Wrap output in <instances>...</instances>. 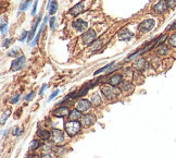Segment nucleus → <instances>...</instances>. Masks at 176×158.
Segmentation results:
<instances>
[{
	"mask_svg": "<svg viewBox=\"0 0 176 158\" xmlns=\"http://www.w3.org/2000/svg\"><path fill=\"white\" fill-rule=\"evenodd\" d=\"M65 132L68 133V136H75L76 134L81 131L82 129V126L78 121H68V122L65 123Z\"/></svg>",
	"mask_w": 176,
	"mask_h": 158,
	"instance_id": "obj_1",
	"label": "nucleus"
},
{
	"mask_svg": "<svg viewBox=\"0 0 176 158\" xmlns=\"http://www.w3.org/2000/svg\"><path fill=\"white\" fill-rule=\"evenodd\" d=\"M155 21L153 19H146V20H144L138 25V29H139L140 33L146 34V33L152 31V29H155Z\"/></svg>",
	"mask_w": 176,
	"mask_h": 158,
	"instance_id": "obj_2",
	"label": "nucleus"
},
{
	"mask_svg": "<svg viewBox=\"0 0 176 158\" xmlns=\"http://www.w3.org/2000/svg\"><path fill=\"white\" fill-rule=\"evenodd\" d=\"M169 9V4L167 0H158L153 6H152V11L157 14H163L165 13Z\"/></svg>",
	"mask_w": 176,
	"mask_h": 158,
	"instance_id": "obj_3",
	"label": "nucleus"
},
{
	"mask_svg": "<svg viewBox=\"0 0 176 158\" xmlns=\"http://www.w3.org/2000/svg\"><path fill=\"white\" fill-rule=\"evenodd\" d=\"M96 40H97L96 32L91 29H87L86 32L82 35V40H83V43L85 44V45H90V44H93Z\"/></svg>",
	"mask_w": 176,
	"mask_h": 158,
	"instance_id": "obj_4",
	"label": "nucleus"
},
{
	"mask_svg": "<svg viewBox=\"0 0 176 158\" xmlns=\"http://www.w3.org/2000/svg\"><path fill=\"white\" fill-rule=\"evenodd\" d=\"M24 63H25V57H24V56L18 57L16 59H14V60L12 61V63H11L10 71H19L20 69L23 68Z\"/></svg>",
	"mask_w": 176,
	"mask_h": 158,
	"instance_id": "obj_5",
	"label": "nucleus"
},
{
	"mask_svg": "<svg viewBox=\"0 0 176 158\" xmlns=\"http://www.w3.org/2000/svg\"><path fill=\"white\" fill-rule=\"evenodd\" d=\"M133 67H134V69H135L137 72H143V71H145V70L147 69L148 63H147V61L145 60L144 58H138L137 60H135Z\"/></svg>",
	"mask_w": 176,
	"mask_h": 158,
	"instance_id": "obj_6",
	"label": "nucleus"
},
{
	"mask_svg": "<svg viewBox=\"0 0 176 158\" xmlns=\"http://www.w3.org/2000/svg\"><path fill=\"white\" fill-rule=\"evenodd\" d=\"M91 101H87V99H81V101L76 104V109L77 110H79V111H87L88 109H89L90 107H91Z\"/></svg>",
	"mask_w": 176,
	"mask_h": 158,
	"instance_id": "obj_7",
	"label": "nucleus"
},
{
	"mask_svg": "<svg viewBox=\"0 0 176 158\" xmlns=\"http://www.w3.org/2000/svg\"><path fill=\"white\" fill-rule=\"evenodd\" d=\"M113 87L114 86L105 85V86H103L102 88H101V93L103 94L107 98H109V99H110V98H113V97H115V90Z\"/></svg>",
	"mask_w": 176,
	"mask_h": 158,
	"instance_id": "obj_8",
	"label": "nucleus"
},
{
	"mask_svg": "<svg viewBox=\"0 0 176 158\" xmlns=\"http://www.w3.org/2000/svg\"><path fill=\"white\" fill-rule=\"evenodd\" d=\"M72 26L76 29V31H78V32H84V31L87 29V23L84 21V20L77 19L76 21H74L72 23Z\"/></svg>",
	"mask_w": 176,
	"mask_h": 158,
	"instance_id": "obj_9",
	"label": "nucleus"
},
{
	"mask_svg": "<svg viewBox=\"0 0 176 158\" xmlns=\"http://www.w3.org/2000/svg\"><path fill=\"white\" fill-rule=\"evenodd\" d=\"M95 122H96V117L93 115H91V113H87V115H85L83 118H82V123H83L86 128L93 126Z\"/></svg>",
	"mask_w": 176,
	"mask_h": 158,
	"instance_id": "obj_10",
	"label": "nucleus"
},
{
	"mask_svg": "<svg viewBox=\"0 0 176 158\" xmlns=\"http://www.w3.org/2000/svg\"><path fill=\"white\" fill-rule=\"evenodd\" d=\"M41 19H43V14L40 13V14L37 17L36 21H35V23H34V25H33L32 29H31V32H29V37H27L29 42H31V40L34 38V36H35V33H36V29H37V27H38V25H39V23H40V21H41Z\"/></svg>",
	"mask_w": 176,
	"mask_h": 158,
	"instance_id": "obj_11",
	"label": "nucleus"
},
{
	"mask_svg": "<svg viewBox=\"0 0 176 158\" xmlns=\"http://www.w3.org/2000/svg\"><path fill=\"white\" fill-rule=\"evenodd\" d=\"M134 37L133 33H130L128 29H123L118 34V40L121 42H125V40H130Z\"/></svg>",
	"mask_w": 176,
	"mask_h": 158,
	"instance_id": "obj_12",
	"label": "nucleus"
},
{
	"mask_svg": "<svg viewBox=\"0 0 176 158\" xmlns=\"http://www.w3.org/2000/svg\"><path fill=\"white\" fill-rule=\"evenodd\" d=\"M52 141L54 143H61L64 141V134L62 131L58 129H53L52 130Z\"/></svg>",
	"mask_w": 176,
	"mask_h": 158,
	"instance_id": "obj_13",
	"label": "nucleus"
},
{
	"mask_svg": "<svg viewBox=\"0 0 176 158\" xmlns=\"http://www.w3.org/2000/svg\"><path fill=\"white\" fill-rule=\"evenodd\" d=\"M70 110H68V107H59L57 108L53 111V115L56 117H59V118H62V117H65V116L70 115Z\"/></svg>",
	"mask_w": 176,
	"mask_h": 158,
	"instance_id": "obj_14",
	"label": "nucleus"
},
{
	"mask_svg": "<svg viewBox=\"0 0 176 158\" xmlns=\"http://www.w3.org/2000/svg\"><path fill=\"white\" fill-rule=\"evenodd\" d=\"M84 11V4L83 2H78L77 4H75L73 8H71V10L68 11L70 12V14H72V15H78L79 13H82Z\"/></svg>",
	"mask_w": 176,
	"mask_h": 158,
	"instance_id": "obj_15",
	"label": "nucleus"
},
{
	"mask_svg": "<svg viewBox=\"0 0 176 158\" xmlns=\"http://www.w3.org/2000/svg\"><path fill=\"white\" fill-rule=\"evenodd\" d=\"M155 52H157L158 56H166L170 52V46L169 45H165V44L160 45L159 47H157Z\"/></svg>",
	"mask_w": 176,
	"mask_h": 158,
	"instance_id": "obj_16",
	"label": "nucleus"
},
{
	"mask_svg": "<svg viewBox=\"0 0 176 158\" xmlns=\"http://www.w3.org/2000/svg\"><path fill=\"white\" fill-rule=\"evenodd\" d=\"M122 79H123V76L121 75V74H115V75H113L111 79H110L109 84H110L111 86H118V85H120V84L122 83Z\"/></svg>",
	"mask_w": 176,
	"mask_h": 158,
	"instance_id": "obj_17",
	"label": "nucleus"
},
{
	"mask_svg": "<svg viewBox=\"0 0 176 158\" xmlns=\"http://www.w3.org/2000/svg\"><path fill=\"white\" fill-rule=\"evenodd\" d=\"M82 111H79L77 109H74L72 111L70 112V115H68V119H70V121H78L81 118H83L82 117Z\"/></svg>",
	"mask_w": 176,
	"mask_h": 158,
	"instance_id": "obj_18",
	"label": "nucleus"
},
{
	"mask_svg": "<svg viewBox=\"0 0 176 158\" xmlns=\"http://www.w3.org/2000/svg\"><path fill=\"white\" fill-rule=\"evenodd\" d=\"M121 90H122V92H124V93H126V94H130V93H132L133 92V90H134V86L130 84V82H124V83H122L121 84Z\"/></svg>",
	"mask_w": 176,
	"mask_h": 158,
	"instance_id": "obj_19",
	"label": "nucleus"
},
{
	"mask_svg": "<svg viewBox=\"0 0 176 158\" xmlns=\"http://www.w3.org/2000/svg\"><path fill=\"white\" fill-rule=\"evenodd\" d=\"M37 135L43 141H47L50 137V132H49V131H46V130H38V131H37Z\"/></svg>",
	"mask_w": 176,
	"mask_h": 158,
	"instance_id": "obj_20",
	"label": "nucleus"
},
{
	"mask_svg": "<svg viewBox=\"0 0 176 158\" xmlns=\"http://www.w3.org/2000/svg\"><path fill=\"white\" fill-rule=\"evenodd\" d=\"M47 9L49 11V14H54L58 10V2L57 1H52L50 4H47Z\"/></svg>",
	"mask_w": 176,
	"mask_h": 158,
	"instance_id": "obj_21",
	"label": "nucleus"
},
{
	"mask_svg": "<svg viewBox=\"0 0 176 158\" xmlns=\"http://www.w3.org/2000/svg\"><path fill=\"white\" fill-rule=\"evenodd\" d=\"M167 45H169L170 47L176 49V33H174V34H172L171 36H169V38H167Z\"/></svg>",
	"mask_w": 176,
	"mask_h": 158,
	"instance_id": "obj_22",
	"label": "nucleus"
},
{
	"mask_svg": "<svg viewBox=\"0 0 176 158\" xmlns=\"http://www.w3.org/2000/svg\"><path fill=\"white\" fill-rule=\"evenodd\" d=\"M21 54L22 51L20 48H14V49H11L9 52H8V56H10V57H21Z\"/></svg>",
	"mask_w": 176,
	"mask_h": 158,
	"instance_id": "obj_23",
	"label": "nucleus"
},
{
	"mask_svg": "<svg viewBox=\"0 0 176 158\" xmlns=\"http://www.w3.org/2000/svg\"><path fill=\"white\" fill-rule=\"evenodd\" d=\"M91 104L93 106H99L101 104V97L98 95V94H95L93 97H91Z\"/></svg>",
	"mask_w": 176,
	"mask_h": 158,
	"instance_id": "obj_24",
	"label": "nucleus"
},
{
	"mask_svg": "<svg viewBox=\"0 0 176 158\" xmlns=\"http://www.w3.org/2000/svg\"><path fill=\"white\" fill-rule=\"evenodd\" d=\"M31 2H32V0L31 1H22L21 4H20V8H19V13H21L22 11H25L31 4Z\"/></svg>",
	"mask_w": 176,
	"mask_h": 158,
	"instance_id": "obj_25",
	"label": "nucleus"
},
{
	"mask_svg": "<svg viewBox=\"0 0 176 158\" xmlns=\"http://www.w3.org/2000/svg\"><path fill=\"white\" fill-rule=\"evenodd\" d=\"M113 65H115V62H114V61L110 62V63H108L107 65H104L103 68H101V69H99V70H97V71L95 72V75H98L99 73H101V72H103L104 70H108V69H110L111 67H113Z\"/></svg>",
	"mask_w": 176,
	"mask_h": 158,
	"instance_id": "obj_26",
	"label": "nucleus"
},
{
	"mask_svg": "<svg viewBox=\"0 0 176 158\" xmlns=\"http://www.w3.org/2000/svg\"><path fill=\"white\" fill-rule=\"evenodd\" d=\"M40 146V142L37 140H34L32 141V143H31V145H29V149L31 151H36V149H38V147Z\"/></svg>",
	"mask_w": 176,
	"mask_h": 158,
	"instance_id": "obj_27",
	"label": "nucleus"
},
{
	"mask_svg": "<svg viewBox=\"0 0 176 158\" xmlns=\"http://www.w3.org/2000/svg\"><path fill=\"white\" fill-rule=\"evenodd\" d=\"M6 32H7V22L1 20V34H2V36H4Z\"/></svg>",
	"mask_w": 176,
	"mask_h": 158,
	"instance_id": "obj_28",
	"label": "nucleus"
},
{
	"mask_svg": "<svg viewBox=\"0 0 176 158\" xmlns=\"http://www.w3.org/2000/svg\"><path fill=\"white\" fill-rule=\"evenodd\" d=\"M100 44H101V40H96L95 42L93 43V45H91V48H93V50H96V49H98L99 47H100Z\"/></svg>",
	"mask_w": 176,
	"mask_h": 158,
	"instance_id": "obj_29",
	"label": "nucleus"
},
{
	"mask_svg": "<svg viewBox=\"0 0 176 158\" xmlns=\"http://www.w3.org/2000/svg\"><path fill=\"white\" fill-rule=\"evenodd\" d=\"M10 110H7L6 112H4V115H2V118H1V124L4 126V122H6V120L8 119V117H9V115H10Z\"/></svg>",
	"mask_w": 176,
	"mask_h": 158,
	"instance_id": "obj_30",
	"label": "nucleus"
},
{
	"mask_svg": "<svg viewBox=\"0 0 176 158\" xmlns=\"http://www.w3.org/2000/svg\"><path fill=\"white\" fill-rule=\"evenodd\" d=\"M41 151H43V154H46L45 152H48V153H50V151H51V145H50V144H47V145H43V147H41Z\"/></svg>",
	"mask_w": 176,
	"mask_h": 158,
	"instance_id": "obj_31",
	"label": "nucleus"
},
{
	"mask_svg": "<svg viewBox=\"0 0 176 158\" xmlns=\"http://www.w3.org/2000/svg\"><path fill=\"white\" fill-rule=\"evenodd\" d=\"M22 132H23V130L19 129L18 126H15L14 129H13V135H15V136H20L22 134Z\"/></svg>",
	"mask_w": 176,
	"mask_h": 158,
	"instance_id": "obj_32",
	"label": "nucleus"
},
{
	"mask_svg": "<svg viewBox=\"0 0 176 158\" xmlns=\"http://www.w3.org/2000/svg\"><path fill=\"white\" fill-rule=\"evenodd\" d=\"M29 33L27 32V31H24V32L22 33V35H21V37H20V42H24V40H26V37H29Z\"/></svg>",
	"mask_w": 176,
	"mask_h": 158,
	"instance_id": "obj_33",
	"label": "nucleus"
},
{
	"mask_svg": "<svg viewBox=\"0 0 176 158\" xmlns=\"http://www.w3.org/2000/svg\"><path fill=\"white\" fill-rule=\"evenodd\" d=\"M167 4H169V8L174 9L176 7V0H167Z\"/></svg>",
	"mask_w": 176,
	"mask_h": 158,
	"instance_id": "obj_34",
	"label": "nucleus"
},
{
	"mask_svg": "<svg viewBox=\"0 0 176 158\" xmlns=\"http://www.w3.org/2000/svg\"><path fill=\"white\" fill-rule=\"evenodd\" d=\"M54 23H56V18H54V17H51L50 18V29H52V31H54V29H56Z\"/></svg>",
	"mask_w": 176,
	"mask_h": 158,
	"instance_id": "obj_35",
	"label": "nucleus"
},
{
	"mask_svg": "<svg viewBox=\"0 0 176 158\" xmlns=\"http://www.w3.org/2000/svg\"><path fill=\"white\" fill-rule=\"evenodd\" d=\"M37 4H38V0H35V4H34V7H33V10H32V15L36 14V11H37Z\"/></svg>",
	"mask_w": 176,
	"mask_h": 158,
	"instance_id": "obj_36",
	"label": "nucleus"
},
{
	"mask_svg": "<svg viewBox=\"0 0 176 158\" xmlns=\"http://www.w3.org/2000/svg\"><path fill=\"white\" fill-rule=\"evenodd\" d=\"M19 99H20V96H19V95H16V96L10 98V101H10L11 104H15V103H18V101H19Z\"/></svg>",
	"mask_w": 176,
	"mask_h": 158,
	"instance_id": "obj_37",
	"label": "nucleus"
},
{
	"mask_svg": "<svg viewBox=\"0 0 176 158\" xmlns=\"http://www.w3.org/2000/svg\"><path fill=\"white\" fill-rule=\"evenodd\" d=\"M59 92H60V90H54L53 93L51 94V96H50V97H49V99H48V101H52V99H53L54 97H56V96H57V95H58V94H59Z\"/></svg>",
	"mask_w": 176,
	"mask_h": 158,
	"instance_id": "obj_38",
	"label": "nucleus"
},
{
	"mask_svg": "<svg viewBox=\"0 0 176 158\" xmlns=\"http://www.w3.org/2000/svg\"><path fill=\"white\" fill-rule=\"evenodd\" d=\"M34 95H35V94H34V92H32V93H29V95H27V96L25 97V101H31L33 97H34Z\"/></svg>",
	"mask_w": 176,
	"mask_h": 158,
	"instance_id": "obj_39",
	"label": "nucleus"
},
{
	"mask_svg": "<svg viewBox=\"0 0 176 158\" xmlns=\"http://www.w3.org/2000/svg\"><path fill=\"white\" fill-rule=\"evenodd\" d=\"M10 42H11V38H7L6 40H4V43H2V47H8Z\"/></svg>",
	"mask_w": 176,
	"mask_h": 158,
	"instance_id": "obj_40",
	"label": "nucleus"
},
{
	"mask_svg": "<svg viewBox=\"0 0 176 158\" xmlns=\"http://www.w3.org/2000/svg\"><path fill=\"white\" fill-rule=\"evenodd\" d=\"M58 149H59V152H60V153H59V154H57V156H58V157H62V156H63V154H64V151H63L64 148L59 147Z\"/></svg>",
	"mask_w": 176,
	"mask_h": 158,
	"instance_id": "obj_41",
	"label": "nucleus"
},
{
	"mask_svg": "<svg viewBox=\"0 0 176 158\" xmlns=\"http://www.w3.org/2000/svg\"><path fill=\"white\" fill-rule=\"evenodd\" d=\"M176 29V21L173 23V24H171V25L167 27V29Z\"/></svg>",
	"mask_w": 176,
	"mask_h": 158,
	"instance_id": "obj_42",
	"label": "nucleus"
},
{
	"mask_svg": "<svg viewBox=\"0 0 176 158\" xmlns=\"http://www.w3.org/2000/svg\"><path fill=\"white\" fill-rule=\"evenodd\" d=\"M46 87H47V84H43V86H41V90H39V95H41V94L43 93V90H46Z\"/></svg>",
	"mask_w": 176,
	"mask_h": 158,
	"instance_id": "obj_43",
	"label": "nucleus"
},
{
	"mask_svg": "<svg viewBox=\"0 0 176 158\" xmlns=\"http://www.w3.org/2000/svg\"><path fill=\"white\" fill-rule=\"evenodd\" d=\"M40 158H51V155L50 154H43Z\"/></svg>",
	"mask_w": 176,
	"mask_h": 158,
	"instance_id": "obj_44",
	"label": "nucleus"
}]
</instances>
